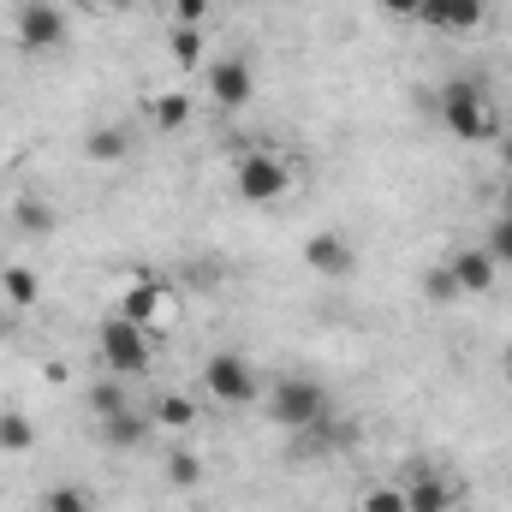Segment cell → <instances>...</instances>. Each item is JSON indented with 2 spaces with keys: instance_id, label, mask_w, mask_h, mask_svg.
<instances>
[{
  "instance_id": "1",
  "label": "cell",
  "mask_w": 512,
  "mask_h": 512,
  "mask_svg": "<svg viewBox=\"0 0 512 512\" xmlns=\"http://www.w3.org/2000/svg\"><path fill=\"white\" fill-rule=\"evenodd\" d=\"M262 405H268V417L280 423V429H310V423H322V417H334V405H328V387L310 382V376H280V382H268L262 393Z\"/></svg>"
},
{
  "instance_id": "2",
  "label": "cell",
  "mask_w": 512,
  "mask_h": 512,
  "mask_svg": "<svg viewBox=\"0 0 512 512\" xmlns=\"http://www.w3.org/2000/svg\"><path fill=\"white\" fill-rule=\"evenodd\" d=\"M441 120H447V131H453L459 143H489V137H501V114H495V102H489L477 84H447V90H441Z\"/></svg>"
},
{
  "instance_id": "3",
  "label": "cell",
  "mask_w": 512,
  "mask_h": 512,
  "mask_svg": "<svg viewBox=\"0 0 512 512\" xmlns=\"http://www.w3.org/2000/svg\"><path fill=\"white\" fill-rule=\"evenodd\" d=\"M96 352H102V364H108V376H143L149 370V328H137L126 322L120 310L102 322V334H96Z\"/></svg>"
},
{
  "instance_id": "4",
  "label": "cell",
  "mask_w": 512,
  "mask_h": 512,
  "mask_svg": "<svg viewBox=\"0 0 512 512\" xmlns=\"http://www.w3.org/2000/svg\"><path fill=\"white\" fill-rule=\"evenodd\" d=\"M203 393L215 399V405H251L262 382H256V370L239 358V352H209V364H203Z\"/></svg>"
},
{
  "instance_id": "5",
  "label": "cell",
  "mask_w": 512,
  "mask_h": 512,
  "mask_svg": "<svg viewBox=\"0 0 512 512\" xmlns=\"http://www.w3.org/2000/svg\"><path fill=\"white\" fill-rule=\"evenodd\" d=\"M233 185H239L245 203H280V197L292 191V167H286L280 155H268V149H251V155L233 167Z\"/></svg>"
},
{
  "instance_id": "6",
  "label": "cell",
  "mask_w": 512,
  "mask_h": 512,
  "mask_svg": "<svg viewBox=\"0 0 512 512\" xmlns=\"http://www.w3.org/2000/svg\"><path fill=\"white\" fill-rule=\"evenodd\" d=\"M12 36H18V48H24V54H48V48H60V42H66V12H60L54 0H24V6H18Z\"/></svg>"
},
{
  "instance_id": "7",
  "label": "cell",
  "mask_w": 512,
  "mask_h": 512,
  "mask_svg": "<svg viewBox=\"0 0 512 512\" xmlns=\"http://www.w3.org/2000/svg\"><path fill=\"white\" fill-rule=\"evenodd\" d=\"M209 102H215V108H251L256 102V66L245 54L209 60Z\"/></svg>"
},
{
  "instance_id": "8",
  "label": "cell",
  "mask_w": 512,
  "mask_h": 512,
  "mask_svg": "<svg viewBox=\"0 0 512 512\" xmlns=\"http://www.w3.org/2000/svg\"><path fill=\"white\" fill-rule=\"evenodd\" d=\"M304 268L322 274V280H346V274H358V245L346 233H310L304 239Z\"/></svg>"
},
{
  "instance_id": "9",
  "label": "cell",
  "mask_w": 512,
  "mask_h": 512,
  "mask_svg": "<svg viewBox=\"0 0 512 512\" xmlns=\"http://www.w3.org/2000/svg\"><path fill=\"white\" fill-rule=\"evenodd\" d=\"M417 24L447 30V36H471V30H483V24H489V0H423Z\"/></svg>"
},
{
  "instance_id": "10",
  "label": "cell",
  "mask_w": 512,
  "mask_h": 512,
  "mask_svg": "<svg viewBox=\"0 0 512 512\" xmlns=\"http://www.w3.org/2000/svg\"><path fill=\"white\" fill-rule=\"evenodd\" d=\"M447 268H453V280H459V292L465 298H477V292H495V274H501V262L483 251V245H465V251L447 256Z\"/></svg>"
},
{
  "instance_id": "11",
  "label": "cell",
  "mask_w": 512,
  "mask_h": 512,
  "mask_svg": "<svg viewBox=\"0 0 512 512\" xmlns=\"http://www.w3.org/2000/svg\"><path fill=\"white\" fill-rule=\"evenodd\" d=\"M120 316L137 322V328H155V322L173 316V292L155 286V280H137V286H126V298H120Z\"/></svg>"
},
{
  "instance_id": "12",
  "label": "cell",
  "mask_w": 512,
  "mask_h": 512,
  "mask_svg": "<svg viewBox=\"0 0 512 512\" xmlns=\"http://www.w3.org/2000/svg\"><path fill=\"white\" fill-rule=\"evenodd\" d=\"M399 489H405V512H453V489L435 471H411Z\"/></svg>"
},
{
  "instance_id": "13",
  "label": "cell",
  "mask_w": 512,
  "mask_h": 512,
  "mask_svg": "<svg viewBox=\"0 0 512 512\" xmlns=\"http://www.w3.org/2000/svg\"><path fill=\"white\" fill-rule=\"evenodd\" d=\"M143 435H149V417H137L131 405H120L114 417H102V441H108V447H120V453L143 447Z\"/></svg>"
},
{
  "instance_id": "14",
  "label": "cell",
  "mask_w": 512,
  "mask_h": 512,
  "mask_svg": "<svg viewBox=\"0 0 512 512\" xmlns=\"http://www.w3.org/2000/svg\"><path fill=\"white\" fill-rule=\"evenodd\" d=\"M0 292H6V304H12V310H30V304L42 298V280H36V268L12 262V268H0Z\"/></svg>"
},
{
  "instance_id": "15",
  "label": "cell",
  "mask_w": 512,
  "mask_h": 512,
  "mask_svg": "<svg viewBox=\"0 0 512 512\" xmlns=\"http://www.w3.org/2000/svg\"><path fill=\"white\" fill-rule=\"evenodd\" d=\"M84 155H90L96 167H114V161H126L131 155V137L120 126H96L90 137H84Z\"/></svg>"
},
{
  "instance_id": "16",
  "label": "cell",
  "mask_w": 512,
  "mask_h": 512,
  "mask_svg": "<svg viewBox=\"0 0 512 512\" xmlns=\"http://www.w3.org/2000/svg\"><path fill=\"white\" fill-rule=\"evenodd\" d=\"M12 227L30 233V239H42V233H54V209H48L42 197H18V203H12Z\"/></svg>"
},
{
  "instance_id": "17",
  "label": "cell",
  "mask_w": 512,
  "mask_h": 512,
  "mask_svg": "<svg viewBox=\"0 0 512 512\" xmlns=\"http://www.w3.org/2000/svg\"><path fill=\"white\" fill-rule=\"evenodd\" d=\"M36 447V423L24 417V411H0V453H30Z\"/></svg>"
},
{
  "instance_id": "18",
  "label": "cell",
  "mask_w": 512,
  "mask_h": 512,
  "mask_svg": "<svg viewBox=\"0 0 512 512\" xmlns=\"http://www.w3.org/2000/svg\"><path fill=\"white\" fill-rule=\"evenodd\" d=\"M149 417H155L161 429H191V423H197V399H185V393H161Z\"/></svg>"
},
{
  "instance_id": "19",
  "label": "cell",
  "mask_w": 512,
  "mask_h": 512,
  "mask_svg": "<svg viewBox=\"0 0 512 512\" xmlns=\"http://www.w3.org/2000/svg\"><path fill=\"white\" fill-rule=\"evenodd\" d=\"M149 120L161 131H179L191 120V96H179V90H173V96H155V102H149Z\"/></svg>"
},
{
  "instance_id": "20",
  "label": "cell",
  "mask_w": 512,
  "mask_h": 512,
  "mask_svg": "<svg viewBox=\"0 0 512 512\" xmlns=\"http://www.w3.org/2000/svg\"><path fill=\"white\" fill-rule=\"evenodd\" d=\"M167 48H173L179 66H203V36H197V24H173V30H167Z\"/></svg>"
},
{
  "instance_id": "21",
  "label": "cell",
  "mask_w": 512,
  "mask_h": 512,
  "mask_svg": "<svg viewBox=\"0 0 512 512\" xmlns=\"http://www.w3.org/2000/svg\"><path fill=\"white\" fill-rule=\"evenodd\" d=\"M161 471H167V483H179V489H191V483H203V459H197L191 447H173Z\"/></svg>"
},
{
  "instance_id": "22",
  "label": "cell",
  "mask_w": 512,
  "mask_h": 512,
  "mask_svg": "<svg viewBox=\"0 0 512 512\" xmlns=\"http://www.w3.org/2000/svg\"><path fill=\"white\" fill-rule=\"evenodd\" d=\"M358 507L364 512H405V489H399V483H370Z\"/></svg>"
},
{
  "instance_id": "23",
  "label": "cell",
  "mask_w": 512,
  "mask_h": 512,
  "mask_svg": "<svg viewBox=\"0 0 512 512\" xmlns=\"http://www.w3.org/2000/svg\"><path fill=\"white\" fill-rule=\"evenodd\" d=\"M42 512H96V507H90V495H84V489L60 483V489H48V501H42Z\"/></svg>"
},
{
  "instance_id": "24",
  "label": "cell",
  "mask_w": 512,
  "mask_h": 512,
  "mask_svg": "<svg viewBox=\"0 0 512 512\" xmlns=\"http://www.w3.org/2000/svg\"><path fill=\"white\" fill-rule=\"evenodd\" d=\"M423 292H429V304H453V298H465V292H459V280H453V268H447V262H441V268H435V274H429V280H423Z\"/></svg>"
},
{
  "instance_id": "25",
  "label": "cell",
  "mask_w": 512,
  "mask_h": 512,
  "mask_svg": "<svg viewBox=\"0 0 512 512\" xmlns=\"http://www.w3.org/2000/svg\"><path fill=\"white\" fill-rule=\"evenodd\" d=\"M120 405H126V393H120V376H114V382H96V387H90V411H96V417H114Z\"/></svg>"
},
{
  "instance_id": "26",
  "label": "cell",
  "mask_w": 512,
  "mask_h": 512,
  "mask_svg": "<svg viewBox=\"0 0 512 512\" xmlns=\"http://www.w3.org/2000/svg\"><path fill=\"white\" fill-rule=\"evenodd\" d=\"M483 251L495 256L501 268H512V221H495V227H489V239H483Z\"/></svg>"
},
{
  "instance_id": "27",
  "label": "cell",
  "mask_w": 512,
  "mask_h": 512,
  "mask_svg": "<svg viewBox=\"0 0 512 512\" xmlns=\"http://www.w3.org/2000/svg\"><path fill=\"white\" fill-rule=\"evenodd\" d=\"M173 18H179V24H197V30H203V18H209V0H173Z\"/></svg>"
},
{
  "instance_id": "28",
  "label": "cell",
  "mask_w": 512,
  "mask_h": 512,
  "mask_svg": "<svg viewBox=\"0 0 512 512\" xmlns=\"http://www.w3.org/2000/svg\"><path fill=\"white\" fill-rule=\"evenodd\" d=\"M387 18H405V24H417V12H423V0H382Z\"/></svg>"
},
{
  "instance_id": "29",
  "label": "cell",
  "mask_w": 512,
  "mask_h": 512,
  "mask_svg": "<svg viewBox=\"0 0 512 512\" xmlns=\"http://www.w3.org/2000/svg\"><path fill=\"white\" fill-rule=\"evenodd\" d=\"M501 167L512 173V137H501Z\"/></svg>"
},
{
  "instance_id": "30",
  "label": "cell",
  "mask_w": 512,
  "mask_h": 512,
  "mask_svg": "<svg viewBox=\"0 0 512 512\" xmlns=\"http://www.w3.org/2000/svg\"><path fill=\"white\" fill-rule=\"evenodd\" d=\"M501 221H512V185H507V197H501Z\"/></svg>"
},
{
  "instance_id": "31",
  "label": "cell",
  "mask_w": 512,
  "mask_h": 512,
  "mask_svg": "<svg viewBox=\"0 0 512 512\" xmlns=\"http://www.w3.org/2000/svg\"><path fill=\"white\" fill-rule=\"evenodd\" d=\"M501 370H507V382H512V340H507V352H501Z\"/></svg>"
},
{
  "instance_id": "32",
  "label": "cell",
  "mask_w": 512,
  "mask_h": 512,
  "mask_svg": "<svg viewBox=\"0 0 512 512\" xmlns=\"http://www.w3.org/2000/svg\"><path fill=\"white\" fill-rule=\"evenodd\" d=\"M108 6H131V0H108Z\"/></svg>"
}]
</instances>
